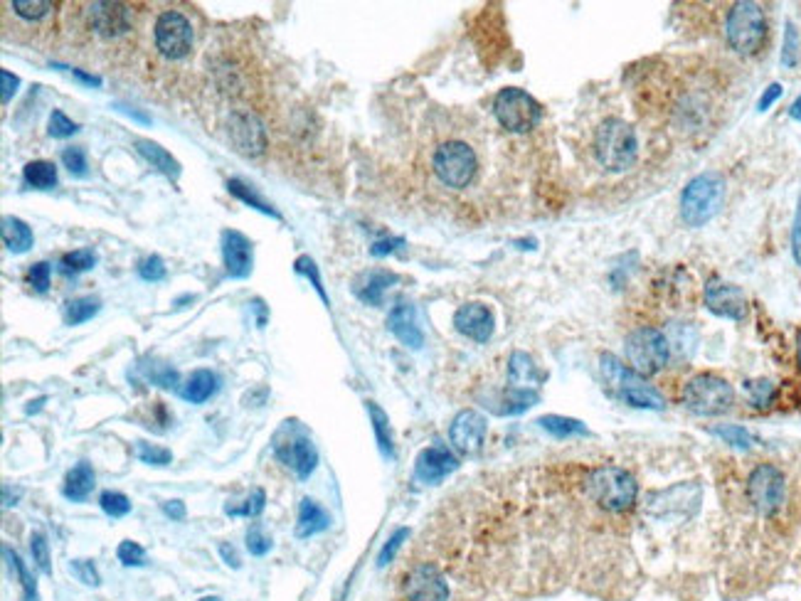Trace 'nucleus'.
<instances>
[{
  "instance_id": "nucleus-20",
  "label": "nucleus",
  "mask_w": 801,
  "mask_h": 601,
  "mask_svg": "<svg viewBox=\"0 0 801 601\" xmlns=\"http://www.w3.org/2000/svg\"><path fill=\"white\" fill-rule=\"evenodd\" d=\"M388 328L390 333L400 341L402 345H407L412 350H420L424 345V333L417 323V313L412 309L410 303H397L395 309L388 316Z\"/></svg>"
},
{
  "instance_id": "nucleus-39",
  "label": "nucleus",
  "mask_w": 801,
  "mask_h": 601,
  "mask_svg": "<svg viewBox=\"0 0 801 601\" xmlns=\"http://www.w3.org/2000/svg\"><path fill=\"white\" fill-rule=\"evenodd\" d=\"M99 503H101V510L111 517L129 516L131 510V501L124 493H119V491H104L101 498H99Z\"/></svg>"
},
{
  "instance_id": "nucleus-32",
  "label": "nucleus",
  "mask_w": 801,
  "mask_h": 601,
  "mask_svg": "<svg viewBox=\"0 0 801 601\" xmlns=\"http://www.w3.org/2000/svg\"><path fill=\"white\" fill-rule=\"evenodd\" d=\"M538 399L541 395L535 392V389H528V387H510L506 389V395L501 399V405L503 407L499 409V414H520V412H525V409H531L533 405H538Z\"/></svg>"
},
{
  "instance_id": "nucleus-18",
  "label": "nucleus",
  "mask_w": 801,
  "mask_h": 601,
  "mask_svg": "<svg viewBox=\"0 0 801 601\" xmlns=\"http://www.w3.org/2000/svg\"><path fill=\"white\" fill-rule=\"evenodd\" d=\"M456 469H459V459L446 446H439V444L420 451L417 461H414V476L422 484H439Z\"/></svg>"
},
{
  "instance_id": "nucleus-59",
  "label": "nucleus",
  "mask_w": 801,
  "mask_h": 601,
  "mask_svg": "<svg viewBox=\"0 0 801 601\" xmlns=\"http://www.w3.org/2000/svg\"><path fill=\"white\" fill-rule=\"evenodd\" d=\"M163 513L171 517V520H183L185 505L180 501H168V503L163 505Z\"/></svg>"
},
{
  "instance_id": "nucleus-60",
  "label": "nucleus",
  "mask_w": 801,
  "mask_h": 601,
  "mask_svg": "<svg viewBox=\"0 0 801 601\" xmlns=\"http://www.w3.org/2000/svg\"><path fill=\"white\" fill-rule=\"evenodd\" d=\"M220 555H222V559H225L228 565H232V567H235V569L239 567V557H237V552H235V548H228V545H220Z\"/></svg>"
},
{
  "instance_id": "nucleus-36",
  "label": "nucleus",
  "mask_w": 801,
  "mask_h": 601,
  "mask_svg": "<svg viewBox=\"0 0 801 601\" xmlns=\"http://www.w3.org/2000/svg\"><path fill=\"white\" fill-rule=\"evenodd\" d=\"M713 434L735 449H752V444H755V437L740 424H720V427H715Z\"/></svg>"
},
{
  "instance_id": "nucleus-43",
  "label": "nucleus",
  "mask_w": 801,
  "mask_h": 601,
  "mask_svg": "<svg viewBox=\"0 0 801 601\" xmlns=\"http://www.w3.org/2000/svg\"><path fill=\"white\" fill-rule=\"evenodd\" d=\"M47 131H50V136L52 139H67V136H72L79 131L72 118L67 116L65 111H52V116H50V124H47Z\"/></svg>"
},
{
  "instance_id": "nucleus-45",
  "label": "nucleus",
  "mask_w": 801,
  "mask_h": 601,
  "mask_svg": "<svg viewBox=\"0 0 801 601\" xmlns=\"http://www.w3.org/2000/svg\"><path fill=\"white\" fill-rule=\"evenodd\" d=\"M30 552H33L35 565L43 569L44 574H52V567H50V552H47V540H44L43 533H33V537H30Z\"/></svg>"
},
{
  "instance_id": "nucleus-5",
  "label": "nucleus",
  "mask_w": 801,
  "mask_h": 601,
  "mask_svg": "<svg viewBox=\"0 0 801 601\" xmlns=\"http://www.w3.org/2000/svg\"><path fill=\"white\" fill-rule=\"evenodd\" d=\"M587 493L599 508H605L609 513H624L637 503L639 485H637V478L624 469L599 466L587 478Z\"/></svg>"
},
{
  "instance_id": "nucleus-27",
  "label": "nucleus",
  "mask_w": 801,
  "mask_h": 601,
  "mask_svg": "<svg viewBox=\"0 0 801 601\" xmlns=\"http://www.w3.org/2000/svg\"><path fill=\"white\" fill-rule=\"evenodd\" d=\"M542 429L552 434L555 439H570V437H589V429L580 419L563 417V414H548V417L538 419Z\"/></svg>"
},
{
  "instance_id": "nucleus-58",
  "label": "nucleus",
  "mask_w": 801,
  "mask_h": 601,
  "mask_svg": "<svg viewBox=\"0 0 801 601\" xmlns=\"http://www.w3.org/2000/svg\"><path fill=\"white\" fill-rule=\"evenodd\" d=\"M780 97H781V84H769L767 92H765V94L759 97L757 108H759V111H767V108L772 107V104H774V101H777V99H780Z\"/></svg>"
},
{
  "instance_id": "nucleus-24",
  "label": "nucleus",
  "mask_w": 801,
  "mask_h": 601,
  "mask_svg": "<svg viewBox=\"0 0 801 601\" xmlns=\"http://www.w3.org/2000/svg\"><path fill=\"white\" fill-rule=\"evenodd\" d=\"M3 242L12 254H25L35 244L33 229L20 217H3Z\"/></svg>"
},
{
  "instance_id": "nucleus-22",
  "label": "nucleus",
  "mask_w": 801,
  "mask_h": 601,
  "mask_svg": "<svg viewBox=\"0 0 801 601\" xmlns=\"http://www.w3.org/2000/svg\"><path fill=\"white\" fill-rule=\"evenodd\" d=\"M217 387H220V380H217L215 373L196 370L193 375L185 380V385L180 387V395L190 405H203V402H207V399L215 395Z\"/></svg>"
},
{
  "instance_id": "nucleus-41",
  "label": "nucleus",
  "mask_w": 801,
  "mask_h": 601,
  "mask_svg": "<svg viewBox=\"0 0 801 601\" xmlns=\"http://www.w3.org/2000/svg\"><path fill=\"white\" fill-rule=\"evenodd\" d=\"M293 268H296L299 274H303L306 279H311V284H314V289L318 291V296L324 299V303H328V293H325L324 281H321V274H318V267H316V264H314V259H311V257H299V259H296V264H293Z\"/></svg>"
},
{
  "instance_id": "nucleus-38",
  "label": "nucleus",
  "mask_w": 801,
  "mask_h": 601,
  "mask_svg": "<svg viewBox=\"0 0 801 601\" xmlns=\"http://www.w3.org/2000/svg\"><path fill=\"white\" fill-rule=\"evenodd\" d=\"M745 392L749 395L752 407L757 409L769 407L772 399H774V385L769 380H749V382H745Z\"/></svg>"
},
{
  "instance_id": "nucleus-33",
  "label": "nucleus",
  "mask_w": 801,
  "mask_h": 601,
  "mask_svg": "<svg viewBox=\"0 0 801 601\" xmlns=\"http://www.w3.org/2000/svg\"><path fill=\"white\" fill-rule=\"evenodd\" d=\"M228 190L232 195H235L237 200H242V203H247V204H250V207H254V210H260V212H264V215L274 217V220H279V217H282V215H279V212H276V210H274V207H271L269 203H264L260 195L254 193V188H252V185L242 183V180H237V178H232V180H228Z\"/></svg>"
},
{
  "instance_id": "nucleus-23",
  "label": "nucleus",
  "mask_w": 801,
  "mask_h": 601,
  "mask_svg": "<svg viewBox=\"0 0 801 601\" xmlns=\"http://www.w3.org/2000/svg\"><path fill=\"white\" fill-rule=\"evenodd\" d=\"M331 525V517L325 513L321 505L316 501H301V508H299V523H296V535L299 537H311L316 533H324L325 527Z\"/></svg>"
},
{
  "instance_id": "nucleus-31",
  "label": "nucleus",
  "mask_w": 801,
  "mask_h": 601,
  "mask_svg": "<svg viewBox=\"0 0 801 601\" xmlns=\"http://www.w3.org/2000/svg\"><path fill=\"white\" fill-rule=\"evenodd\" d=\"M22 178L35 190H50L57 185V168L50 161H30L22 168Z\"/></svg>"
},
{
  "instance_id": "nucleus-55",
  "label": "nucleus",
  "mask_w": 801,
  "mask_h": 601,
  "mask_svg": "<svg viewBox=\"0 0 801 601\" xmlns=\"http://www.w3.org/2000/svg\"><path fill=\"white\" fill-rule=\"evenodd\" d=\"M0 82H3V104H8V101L15 97V92H18V86H20V79L15 75H11L8 69H3V72H0Z\"/></svg>"
},
{
  "instance_id": "nucleus-17",
  "label": "nucleus",
  "mask_w": 801,
  "mask_h": 601,
  "mask_svg": "<svg viewBox=\"0 0 801 601\" xmlns=\"http://www.w3.org/2000/svg\"><path fill=\"white\" fill-rule=\"evenodd\" d=\"M92 30L101 37H119L131 30V11L121 3H92L87 11Z\"/></svg>"
},
{
  "instance_id": "nucleus-9",
  "label": "nucleus",
  "mask_w": 801,
  "mask_h": 601,
  "mask_svg": "<svg viewBox=\"0 0 801 601\" xmlns=\"http://www.w3.org/2000/svg\"><path fill=\"white\" fill-rule=\"evenodd\" d=\"M493 114L501 126L510 133H528L541 124L542 107L528 92L518 86H506L493 99Z\"/></svg>"
},
{
  "instance_id": "nucleus-44",
  "label": "nucleus",
  "mask_w": 801,
  "mask_h": 601,
  "mask_svg": "<svg viewBox=\"0 0 801 601\" xmlns=\"http://www.w3.org/2000/svg\"><path fill=\"white\" fill-rule=\"evenodd\" d=\"M407 537H410V530H407V527H400V530L392 533L390 540L385 542V548L380 549L378 567H388V565H390L392 559H395V555H397V549L402 548V542H405Z\"/></svg>"
},
{
  "instance_id": "nucleus-1",
  "label": "nucleus",
  "mask_w": 801,
  "mask_h": 601,
  "mask_svg": "<svg viewBox=\"0 0 801 601\" xmlns=\"http://www.w3.org/2000/svg\"><path fill=\"white\" fill-rule=\"evenodd\" d=\"M599 370H602V380H605L606 389L629 407L637 409H661L666 407V402L661 397L656 387L649 385V380L639 375L637 370L624 365L617 355L605 353L599 357Z\"/></svg>"
},
{
  "instance_id": "nucleus-14",
  "label": "nucleus",
  "mask_w": 801,
  "mask_h": 601,
  "mask_svg": "<svg viewBox=\"0 0 801 601\" xmlns=\"http://www.w3.org/2000/svg\"><path fill=\"white\" fill-rule=\"evenodd\" d=\"M486 417L478 414L477 409H464L459 412L449 427V439H452V446H454L459 453L464 456H474L484 446V439H486Z\"/></svg>"
},
{
  "instance_id": "nucleus-48",
  "label": "nucleus",
  "mask_w": 801,
  "mask_h": 601,
  "mask_svg": "<svg viewBox=\"0 0 801 601\" xmlns=\"http://www.w3.org/2000/svg\"><path fill=\"white\" fill-rule=\"evenodd\" d=\"M139 459L148 466H168L171 463V451L161 449V446H153V444H139Z\"/></svg>"
},
{
  "instance_id": "nucleus-46",
  "label": "nucleus",
  "mask_w": 801,
  "mask_h": 601,
  "mask_svg": "<svg viewBox=\"0 0 801 601\" xmlns=\"http://www.w3.org/2000/svg\"><path fill=\"white\" fill-rule=\"evenodd\" d=\"M264 501H267V495L264 491H254V493L244 501L242 508H225L228 510V516H244V517H257L264 510Z\"/></svg>"
},
{
  "instance_id": "nucleus-13",
  "label": "nucleus",
  "mask_w": 801,
  "mask_h": 601,
  "mask_svg": "<svg viewBox=\"0 0 801 601\" xmlns=\"http://www.w3.org/2000/svg\"><path fill=\"white\" fill-rule=\"evenodd\" d=\"M405 597L407 601H446L449 599V584L445 574L434 565H417L405 577Z\"/></svg>"
},
{
  "instance_id": "nucleus-11",
  "label": "nucleus",
  "mask_w": 801,
  "mask_h": 601,
  "mask_svg": "<svg viewBox=\"0 0 801 601\" xmlns=\"http://www.w3.org/2000/svg\"><path fill=\"white\" fill-rule=\"evenodd\" d=\"M153 40H156V47H158V52L163 57L183 60L193 50V28H190V20L185 18L183 12L165 11L156 20Z\"/></svg>"
},
{
  "instance_id": "nucleus-37",
  "label": "nucleus",
  "mask_w": 801,
  "mask_h": 601,
  "mask_svg": "<svg viewBox=\"0 0 801 601\" xmlns=\"http://www.w3.org/2000/svg\"><path fill=\"white\" fill-rule=\"evenodd\" d=\"M97 264V254L92 249H76V252H69L60 261V268L62 274H82V271H89V268Z\"/></svg>"
},
{
  "instance_id": "nucleus-49",
  "label": "nucleus",
  "mask_w": 801,
  "mask_h": 601,
  "mask_svg": "<svg viewBox=\"0 0 801 601\" xmlns=\"http://www.w3.org/2000/svg\"><path fill=\"white\" fill-rule=\"evenodd\" d=\"M116 555L119 559L126 565V567H141L143 562H146V552L139 542H131V540H124L116 549Z\"/></svg>"
},
{
  "instance_id": "nucleus-50",
  "label": "nucleus",
  "mask_w": 801,
  "mask_h": 601,
  "mask_svg": "<svg viewBox=\"0 0 801 601\" xmlns=\"http://www.w3.org/2000/svg\"><path fill=\"white\" fill-rule=\"evenodd\" d=\"M139 276L143 281H163L165 279V267H163V259L161 257H146L139 264Z\"/></svg>"
},
{
  "instance_id": "nucleus-8",
  "label": "nucleus",
  "mask_w": 801,
  "mask_h": 601,
  "mask_svg": "<svg viewBox=\"0 0 801 601\" xmlns=\"http://www.w3.org/2000/svg\"><path fill=\"white\" fill-rule=\"evenodd\" d=\"M432 168L439 183L452 190H464L466 185H471V180L477 178V150L464 140H446L434 150Z\"/></svg>"
},
{
  "instance_id": "nucleus-51",
  "label": "nucleus",
  "mask_w": 801,
  "mask_h": 601,
  "mask_svg": "<svg viewBox=\"0 0 801 601\" xmlns=\"http://www.w3.org/2000/svg\"><path fill=\"white\" fill-rule=\"evenodd\" d=\"M28 281H30V286H33L37 293H44V291L50 289V264H47V261H37V264L30 268Z\"/></svg>"
},
{
  "instance_id": "nucleus-54",
  "label": "nucleus",
  "mask_w": 801,
  "mask_h": 601,
  "mask_svg": "<svg viewBox=\"0 0 801 601\" xmlns=\"http://www.w3.org/2000/svg\"><path fill=\"white\" fill-rule=\"evenodd\" d=\"M402 244H405L402 236H388V239L375 242V244L370 247V254H372V257H388V254H392V252L397 247H402Z\"/></svg>"
},
{
  "instance_id": "nucleus-64",
  "label": "nucleus",
  "mask_w": 801,
  "mask_h": 601,
  "mask_svg": "<svg viewBox=\"0 0 801 601\" xmlns=\"http://www.w3.org/2000/svg\"><path fill=\"white\" fill-rule=\"evenodd\" d=\"M200 601H222V599H217V597H205V599H200Z\"/></svg>"
},
{
  "instance_id": "nucleus-40",
  "label": "nucleus",
  "mask_w": 801,
  "mask_h": 601,
  "mask_svg": "<svg viewBox=\"0 0 801 601\" xmlns=\"http://www.w3.org/2000/svg\"><path fill=\"white\" fill-rule=\"evenodd\" d=\"M3 555H5V559L11 562V567L15 569V574H18V580H20L22 589H25V599L35 601V597H37V589H35V580H33V577H30V574H28V569H25V565H22V559L18 557V555H15V552H12L11 548H3Z\"/></svg>"
},
{
  "instance_id": "nucleus-10",
  "label": "nucleus",
  "mask_w": 801,
  "mask_h": 601,
  "mask_svg": "<svg viewBox=\"0 0 801 601\" xmlns=\"http://www.w3.org/2000/svg\"><path fill=\"white\" fill-rule=\"evenodd\" d=\"M748 498L749 505L759 516H774L780 513L787 501V478L774 463H759L748 476Z\"/></svg>"
},
{
  "instance_id": "nucleus-7",
  "label": "nucleus",
  "mask_w": 801,
  "mask_h": 601,
  "mask_svg": "<svg viewBox=\"0 0 801 601\" xmlns=\"http://www.w3.org/2000/svg\"><path fill=\"white\" fill-rule=\"evenodd\" d=\"M624 353H627L631 370H637L644 377L656 375L659 370L669 365L671 341H669V335L661 333L659 328L644 325V328H637V331H631L627 335Z\"/></svg>"
},
{
  "instance_id": "nucleus-56",
  "label": "nucleus",
  "mask_w": 801,
  "mask_h": 601,
  "mask_svg": "<svg viewBox=\"0 0 801 601\" xmlns=\"http://www.w3.org/2000/svg\"><path fill=\"white\" fill-rule=\"evenodd\" d=\"M791 252H794V259L799 261L801 267V200L799 207H797V217H794V227H791Z\"/></svg>"
},
{
  "instance_id": "nucleus-62",
  "label": "nucleus",
  "mask_w": 801,
  "mask_h": 601,
  "mask_svg": "<svg viewBox=\"0 0 801 601\" xmlns=\"http://www.w3.org/2000/svg\"><path fill=\"white\" fill-rule=\"evenodd\" d=\"M789 116L794 118V121H801V94L797 97V101H794V104L789 107Z\"/></svg>"
},
{
  "instance_id": "nucleus-30",
  "label": "nucleus",
  "mask_w": 801,
  "mask_h": 601,
  "mask_svg": "<svg viewBox=\"0 0 801 601\" xmlns=\"http://www.w3.org/2000/svg\"><path fill=\"white\" fill-rule=\"evenodd\" d=\"M370 421H372V431H375V439H378V446L382 451L385 459H392L395 456V441H392V429H390V419L382 409L375 405V402H368Z\"/></svg>"
},
{
  "instance_id": "nucleus-29",
  "label": "nucleus",
  "mask_w": 801,
  "mask_h": 601,
  "mask_svg": "<svg viewBox=\"0 0 801 601\" xmlns=\"http://www.w3.org/2000/svg\"><path fill=\"white\" fill-rule=\"evenodd\" d=\"M397 276L392 271H370L365 276V284L357 286V299L365 300L370 306H380L382 303V293L390 289Z\"/></svg>"
},
{
  "instance_id": "nucleus-2",
  "label": "nucleus",
  "mask_w": 801,
  "mask_h": 601,
  "mask_svg": "<svg viewBox=\"0 0 801 601\" xmlns=\"http://www.w3.org/2000/svg\"><path fill=\"white\" fill-rule=\"evenodd\" d=\"M639 153L637 131L629 126L624 118H606L599 124L595 133V156L605 171H629Z\"/></svg>"
},
{
  "instance_id": "nucleus-12",
  "label": "nucleus",
  "mask_w": 801,
  "mask_h": 601,
  "mask_svg": "<svg viewBox=\"0 0 801 601\" xmlns=\"http://www.w3.org/2000/svg\"><path fill=\"white\" fill-rule=\"evenodd\" d=\"M705 306L710 313L730 321H742L748 316L745 291L723 279H710L705 284Z\"/></svg>"
},
{
  "instance_id": "nucleus-4",
  "label": "nucleus",
  "mask_w": 801,
  "mask_h": 601,
  "mask_svg": "<svg viewBox=\"0 0 801 601\" xmlns=\"http://www.w3.org/2000/svg\"><path fill=\"white\" fill-rule=\"evenodd\" d=\"M725 200V180L717 172H701L681 193V217L688 227H703L713 220Z\"/></svg>"
},
{
  "instance_id": "nucleus-6",
  "label": "nucleus",
  "mask_w": 801,
  "mask_h": 601,
  "mask_svg": "<svg viewBox=\"0 0 801 601\" xmlns=\"http://www.w3.org/2000/svg\"><path fill=\"white\" fill-rule=\"evenodd\" d=\"M683 405L698 417H720L735 405V389L720 375L701 373L683 387Z\"/></svg>"
},
{
  "instance_id": "nucleus-16",
  "label": "nucleus",
  "mask_w": 801,
  "mask_h": 601,
  "mask_svg": "<svg viewBox=\"0 0 801 601\" xmlns=\"http://www.w3.org/2000/svg\"><path fill=\"white\" fill-rule=\"evenodd\" d=\"M229 140L244 156H260L264 146H267L261 121L254 114H247V111H235L229 116Z\"/></svg>"
},
{
  "instance_id": "nucleus-26",
  "label": "nucleus",
  "mask_w": 801,
  "mask_h": 601,
  "mask_svg": "<svg viewBox=\"0 0 801 601\" xmlns=\"http://www.w3.org/2000/svg\"><path fill=\"white\" fill-rule=\"evenodd\" d=\"M136 148H139V153H141L143 158L151 163L156 171H161L163 175H168V178H178V175H180V163L175 161L168 150L161 148L158 143H153V140L148 139H139L136 140Z\"/></svg>"
},
{
  "instance_id": "nucleus-42",
  "label": "nucleus",
  "mask_w": 801,
  "mask_h": 601,
  "mask_svg": "<svg viewBox=\"0 0 801 601\" xmlns=\"http://www.w3.org/2000/svg\"><path fill=\"white\" fill-rule=\"evenodd\" d=\"M799 62V33L797 28L787 22V33H784V50H781V65L797 67Z\"/></svg>"
},
{
  "instance_id": "nucleus-57",
  "label": "nucleus",
  "mask_w": 801,
  "mask_h": 601,
  "mask_svg": "<svg viewBox=\"0 0 801 601\" xmlns=\"http://www.w3.org/2000/svg\"><path fill=\"white\" fill-rule=\"evenodd\" d=\"M148 377H151L156 385H161V387H175V382H178V373H175V370H171V367H168V365L156 367V373H153V375H148Z\"/></svg>"
},
{
  "instance_id": "nucleus-34",
  "label": "nucleus",
  "mask_w": 801,
  "mask_h": 601,
  "mask_svg": "<svg viewBox=\"0 0 801 601\" xmlns=\"http://www.w3.org/2000/svg\"><path fill=\"white\" fill-rule=\"evenodd\" d=\"M99 313V300L97 299H72L67 300L65 306V323L67 325H79V323L89 321V318H94Z\"/></svg>"
},
{
  "instance_id": "nucleus-15",
  "label": "nucleus",
  "mask_w": 801,
  "mask_h": 601,
  "mask_svg": "<svg viewBox=\"0 0 801 601\" xmlns=\"http://www.w3.org/2000/svg\"><path fill=\"white\" fill-rule=\"evenodd\" d=\"M454 328L474 343H486L488 338L493 335L496 318H493V311L488 309L486 303L471 300V303H464V306L456 309Z\"/></svg>"
},
{
  "instance_id": "nucleus-52",
  "label": "nucleus",
  "mask_w": 801,
  "mask_h": 601,
  "mask_svg": "<svg viewBox=\"0 0 801 601\" xmlns=\"http://www.w3.org/2000/svg\"><path fill=\"white\" fill-rule=\"evenodd\" d=\"M269 548H271V540L267 535H264V533H261V527H252L250 533H247V549H250L252 555H257V557H261V555H267V552H269Z\"/></svg>"
},
{
  "instance_id": "nucleus-47",
  "label": "nucleus",
  "mask_w": 801,
  "mask_h": 601,
  "mask_svg": "<svg viewBox=\"0 0 801 601\" xmlns=\"http://www.w3.org/2000/svg\"><path fill=\"white\" fill-rule=\"evenodd\" d=\"M62 163L65 168L76 178L87 175V153L84 148H65L62 150Z\"/></svg>"
},
{
  "instance_id": "nucleus-28",
  "label": "nucleus",
  "mask_w": 801,
  "mask_h": 601,
  "mask_svg": "<svg viewBox=\"0 0 801 601\" xmlns=\"http://www.w3.org/2000/svg\"><path fill=\"white\" fill-rule=\"evenodd\" d=\"M509 377L513 387H533L538 385L542 380V373H538V367L533 365V360L525 353H513L509 363Z\"/></svg>"
},
{
  "instance_id": "nucleus-35",
  "label": "nucleus",
  "mask_w": 801,
  "mask_h": 601,
  "mask_svg": "<svg viewBox=\"0 0 801 601\" xmlns=\"http://www.w3.org/2000/svg\"><path fill=\"white\" fill-rule=\"evenodd\" d=\"M8 8H12L25 20H44L54 12V5L47 0H12L8 3Z\"/></svg>"
},
{
  "instance_id": "nucleus-63",
  "label": "nucleus",
  "mask_w": 801,
  "mask_h": 601,
  "mask_svg": "<svg viewBox=\"0 0 801 601\" xmlns=\"http://www.w3.org/2000/svg\"><path fill=\"white\" fill-rule=\"evenodd\" d=\"M797 357H799V367H801V333H799V343H797Z\"/></svg>"
},
{
  "instance_id": "nucleus-61",
  "label": "nucleus",
  "mask_w": 801,
  "mask_h": 601,
  "mask_svg": "<svg viewBox=\"0 0 801 601\" xmlns=\"http://www.w3.org/2000/svg\"><path fill=\"white\" fill-rule=\"evenodd\" d=\"M75 76L79 79V82H84V84H89V86H101V79H99V76L87 75V72H82V69H75Z\"/></svg>"
},
{
  "instance_id": "nucleus-19",
  "label": "nucleus",
  "mask_w": 801,
  "mask_h": 601,
  "mask_svg": "<svg viewBox=\"0 0 801 601\" xmlns=\"http://www.w3.org/2000/svg\"><path fill=\"white\" fill-rule=\"evenodd\" d=\"M222 257L232 279H247L252 274V242L237 229L222 232Z\"/></svg>"
},
{
  "instance_id": "nucleus-53",
  "label": "nucleus",
  "mask_w": 801,
  "mask_h": 601,
  "mask_svg": "<svg viewBox=\"0 0 801 601\" xmlns=\"http://www.w3.org/2000/svg\"><path fill=\"white\" fill-rule=\"evenodd\" d=\"M72 572L76 574V580L84 581V584H92V587H97L99 584L97 569H94V565L87 562V559H75V562H72Z\"/></svg>"
},
{
  "instance_id": "nucleus-3",
  "label": "nucleus",
  "mask_w": 801,
  "mask_h": 601,
  "mask_svg": "<svg viewBox=\"0 0 801 601\" xmlns=\"http://www.w3.org/2000/svg\"><path fill=\"white\" fill-rule=\"evenodd\" d=\"M767 15L757 3L740 0L727 11L725 40L737 54H757L767 43Z\"/></svg>"
},
{
  "instance_id": "nucleus-21",
  "label": "nucleus",
  "mask_w": 801,
  "mask_h": 601,
  "mask_svg": "<svg viewBox=\"0 0 801 601\" xmlns=\"http://www.w3.org/2000/svg\"><path fill=\"white\" fill-rule=\"evenodd\" d=\"M274 451L286 466H293L299 478H308L314 473L316 463H318V451H316L314 441L306 439V437H296V439L286 441V449Z\"/></svg>"
},
{
  "instance_id": "nucleus-25",
  "label": "nucleus",
  "mask_w": 801,
  "mask_h": 601,
  "mask_svg": "<svg viewBox=\"0 0 801 601\" xmlns=\"http://www.w3.org/2000/svg\"><path fill=\"white\" fill-rule=\"evenodd\" d=\"M94 491V469L89 463H76L65 478V498L69 501H87V495Z\"/></svg>"
}]
</instances>
